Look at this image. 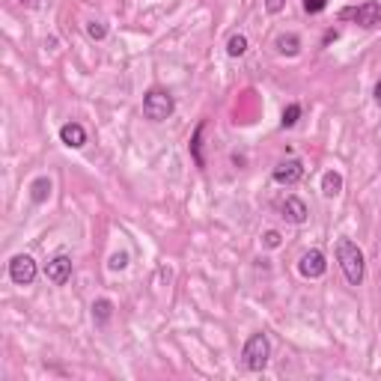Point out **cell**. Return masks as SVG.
I'll return each mask as SVG.
<instances>
[{
  "mask_svg": "<svg viewBox=\"0 0 381 381\" xmlns=\"http://www.w3.org/2000/svg\"><path fill=\"white\" fill-rule=\"evenodd\" d=\"M173 108H176L173 96L167 90H158V86L155 90H149L146 98H143V117L152 120V122H164L173 113Z\"/></svg>",
  "mask_w": 381,
  "mask_h": 381,
  "instance_id": "7a4b0ae2",
  "label": "cell"
},
{
  "mask_svg": "<svg viewBox=\"0 0 381 381\" xmlns=\"http://www.w3.org/2000/svg\"><path fill=\"white\" fill-rule=\"evenodd\" d=\"M337 259H340V269L346 274V280L351 286H361L363 283V253L361 247L354 245L351 238H340L337 241Z\"/></svg>",
  "mask_w": 381,
  "mask_h": 381,
  "instance_id": "6da1fadb",
  "label": "cell"
},
{
  "mask_svg": "<svg viewBox=\"0 0 381 381\" xmlns=\"http://www.w3.org/2000/svg\"><path fill=\"white\" fill-rule=\"evenodd\" d=\"M200 134H202V125H197V131H194V141H190V152H194L197 164L202 167V155H200Z\"/></svg>",
  "mask_w": 381,
  "mask_h": 381,
  "instance_id": "d6986e66",
  "label": "cell"
},
{
  "mask_svg": "<svg viewBox=\"0 0 381 381\" xmlns=\"http://www.w3.org/2000/svg\"><path fill=\"white\" fill-rule=\"evenodd\" d=\"M328 6V0H304V9L310 12V15H316V12H322Z\"/></svg>",
  "mask_w": 381,
  "mask_h": 381,
  "instance_id": "ffe728a7",
  "label": "cell"
},
{
  "mask_svg": "<svg viewBox=\"0 0 381 381\" xmlns=\"http://www.w3.org/2000/svg\"><path fill=\"white\" fill-rule=\"evenodd\" d=\"M280 212H283V218L286 221H292V224H304L307 221V206H304V200H298V197H286L283 202H280Z\"/></svg>",
  "mask_w": 381,
  "mask_h": 381,
  "instance_id": "9c48e42d",
  "label": "cell"
},
{
  "mask_svg": "<svg viewBox=\"0 0 381 381\" xmlns=\"http://www.w3.org/2000/svg\"><path fill=\"white\" fill-rule=\"evenodd\" d=\"M325 269H328V262H325V253L322 250H307L301 257V262H298V271L304 277H322Z\"/></svg>",
  "mask_w": 381,
  "mask_h": 381,
  "instance_id": "ba28073f",
  "label": "cell"
},
{
  "mask_svg": "<svg viewBox=\"0 0 381 381\" xmlns=\"http://www.w3.org/2000/svg\"><path fill=\"white\" fill-rule=\"evenodd\" d=\"M304 179V164L298 158H292V161H283V164H277L274 167V182H280V185H295Z\"/></svg>",
  "mask_w": 381,
  "mask_h": 381,
  "instance_id": "52a82bcc",
  "label": "cell"
},
{
  "mask_svg": "<svg viewBox=\"0 0 381 381\" xmlns=\"http://www.w3.org/2000/svg\"><path fill=\"white\" fill-rule=\"evenodd\" d=\"M86 33H90L93 39H105L108 27H105V24H101V21H90V24H86Z\"/></svg>",
  "mask_w": 381,
  "mask_h": 381,
  "instance_id": "ac0fdd59",
  "label": "cell"
},
{
  "mask_svg": "<svg viewBox=\"0 0 381 381\" xmlns=\"http://www.w3.org/2000/svg\"><path fill=\"white\" fill-rule=\"evenodd\" d=\"M340 21H354V24H361V27H378L381 6L375 0H366L361 6H346V9H340Z\"/></svg>",
  "mask_w": 381,
  "mask_h": 381,
  "instance_id": "277c9868",
  "label": "cell"
},
{
  "mask_svg": "<svg viewBox=\"0 0 381 381\" xmlns=\"http://www.w3.org/2000/svg\"><path fill=\"white\" fill-rule=\"evenodd\" d=\"M60 141L66 143V146H72V149H81L84 143H86V131L81 129L78 122H66L60 129Z\"/></svg>",
  "mask_w": 381,
  "mask_h": 381,
  "instance_id": "30bf717a",
  "label": "cell"
},
{
  "mask_svg": "<svg viewBox=\"0 0 381 381\" xmlns=\"http://www.w3.org/2000/svg\"><path fill=\"white\" fill-rule=\"evenodd\" d=\"M110 310H113V304H110L108 298L96 301V304H93V316H96V322H101V325H105V322L110 319Z\"/></svg>",
  "mask_w": 381,
  "mask_h": 381,
  "instance_id": "4fadbf2b",
  "label": "cell"
},
{
  "mask_svg": "<svg viewBox=\"0 0 381 381\" xmlns=\"http://www.w3.org/2000/svg\"><path fill=\"white\" fill-rule=\"evenodd\" d=\"M265 245H269V247H277V245H280V235H277V233H269V235H265Z\"/></svg>",
  "mask_w": 381,
  "mask_h": 381,
  "instance_id": "7402d4cb",
  "label": "cell"
},
{
  "mask_svg": "<svg viewBox=\"0 0 381 381\" xmlns=\"http://www.w3.org/2000/svg\"><path fill=\"white\" fill-rule=\"evenodd\" d=\"M265 6H269V12H280L283 9V0H265Z\"/></svg>",
  "mask_w": 381,
  "mask_h": 381,
  "instance_id": "44dd1931",
  "label": "cell"
},
{
  "mask_svg": "<svg viewBox=\"0 0 381 381\" xmlns=\"http://www.w3.org/2000/svg\"><path fill=\"white\" fill-rule=\"evenodd\" d=\"M340 190H342V176L340 173H325V179H322V194L325 197H337L340 194Z\"/></svg>",
  "mask_w": 381,
  "mask_h": 381,
  "instance_id": "8fae6325",
  "label": "cell"
},
{
  "mask_svg": "<svg viewBox=\"0 0 381 381\" xmlns=\"http://www.w3.org/2000/svg\"><path fill=\"white\" fill-rule=\"evenodd\" d=\"M21 4L27 6V9H36V6H39V0H21Z\"/></svg>",
  "mask_w": 381,
  "mask_h": 381,
  "instance_id": "603a6c76",
  "label": "cell"
},
{
  "mask_svg": "<svg viewBox=\"0 0 381 381\" xmlns=\"http://www.w3.org/2000/svg\"><path fill=\"white\" fill-rule=\"evenodd\" d=\"M298 117H301V108H298V105H289V108L283 110V122H280V125H283V129H292V125L298 122Z\"/></svg>",
  "mask_w": 381,
  "mask_h": 381,
  "instance_id": "2e32d148",
  "label": "cell"
},
{
  "mask_svg": "<svg viewBox=\"0 0 381 381\" xmlns=\"http://www.w3.org/2000/svg\"><path fill=\"white\" fill-rule=\"evenodd\" d=\"M108 265H110V271H122L125 265H129V253H113Z\"/></svg>",
  "mask_w": 381,
  "mask_h": 381,
  "instance_id": "e0dca14e",
  "label": "cell"
},
{
  "mask_svg": "<svg viewBox=\"0 0 381 381\" xmlns=\"http://www.w3.org/2000/svg\"><path fill=\"white\" fill-rule=\"evenodd\" d=\"M9 277H12V283H18V286H30L36 280V262L21 253V257L9 262Z\"/></svg>",
  "mask_w": 381,
  "mask_h": 381,
  "instance_id": "5b68a950",
  "label": "cell"
},
{
  "mask_svg": "<svg viewBox=\"0 0 381 381\" xmlns=\"http://www.w3.org/2000/svg\"><path fill=\"white\" fill-rule=\"evenodd\" d=\"M375 101H378V105H381V81L375 84Z\"/></svg>",
  "mask_w": 381,
  "mask_h": 381,
  "instance_id": "cb8c5ba5",
  "label": "cell"
},
{
  "mask_svg": "<svg viewBox=\"0 0 381 381\" xmlns=\"http://www.w3.org/2000/svg\"><path fill=\"white\" fill-rule=\"evenodd\" d=\"M45 277H48V280L54 283V286L69 283V277H72V259L66 257V253H57V257L45 265Z\"/></svg>",
  "mask_w": 381,
  "mask_h": 381,
  "instance_id": "8992f818",
  "label": "cell"
},
{
  "mask_svg": "<svg viewBox=\"0 0 381 381\" xmlns=\"http://www.w3.org/2000/svg\"><path fill=\"white\" fill-rule=\"evenodd\" d=\"M245 51H247V39H245L241 33H238V36H233L230 45H226V54H230V57H241Z\"/></svg>",
  "mask_w": 381,
  "mask_h": 381,
  "instance_id": "9a60e30c",
  "label": "cell"
},
{
  "mask_svg": "<svg viewBox=\"0 0 381 381\" xmlns=\"http://www.w3.org/2000/svg\"><path fill=\"white\" fill-rule=\"evenodd\" d=\"M269 354H271V346H269V337L265 334H253L247 342H245V351H241V358H245V366L253 373H259L265 363H269Z\"/></svg>",
  "mask_w": 381,
  "mask_h": 381,
  "instance_id": "3957f363",
  "label": "cell"
},
{
  "mask_svg": "<svg viewBox=\"0 0 381 381\" xmlns=\"http://www.w3.org/2000/svg\"><path fill=\"white\" fill-rule=\"evenodd\" d=\"M48 194H51V182L45 179V176H42V179H36V182L30 185V197H33V202H42Z\"/></svg>",
  "mask_w": 381,
  "mask_h": 381,
  "instance_id": "7c38bea8",
  "label": "cell"
},
{
  "mask_svg": "<svg viewBox=\"0 0 381 381\" xmlns=\"http://www.w3.org/2000/svg\"><path fill=\"white\" fill-rule=\"evenodd\" d=\"M298 36H280L277 39V48H280V54H289V57H295L298 54Z\"/></svg>",
  "mask_w": 381,
  "mask_h": 381,
  "instance_id": "5bb4252c",
  "label": "cell"
}]
</instances>
